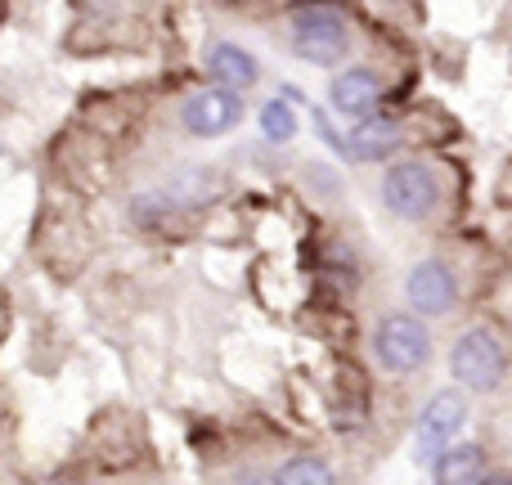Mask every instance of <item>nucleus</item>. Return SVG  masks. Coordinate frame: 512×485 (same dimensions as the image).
I'll list each match as a JSON object with an SVG mask.
<instances>
[{"label":"nucleus","instance_id":"nucleus-2","mask_svg":"<svg viewBox=\"0 0 512 485\" xmlns=\"http://www.w3.org/2000/svg\"><path fill=\"white\" fill-rule=\"evenodd\" d=\"M382 203L400 216V221H427L441 203V180L427 162H396L382 176Z\"/></svg>","mask_w":512,"mask_h":485},{"label":"nucleus","instance_id":"nucleus-5","mask_svg":"<svg viewBox=\"0 0 512 485\" xmlns=\"http://www.w3.org/2000/svg\"><path fill=\"white\" fill-rule=\"evenodd\" d=\"M468 423V400L459 391H441V396L427 400L423 418H418V454L423 459H441L454 445V436Z\"/></svg>","mask_w":512,"mask_h":485},{"label":"nucleus","instance_id":"nucleus-10","mask_svg":"<svg viewBox=\"0 0 512 485\" xmlns=\"http://www.w3.org/2000/svg\"><path fill=\"white\" fill-rule=\"evenodd\" d=\"M400 140H405L400 122H391V117H369V122H360L351 131L346 153H351V158H360V162H382L387 153L400 149Z\"/></svg>","mask_w":512,"mask_h":485},{"label":"nucleus","instance_id":"nucleus-3","mask_svg":"<svg viewBox=\"0 0 512 485\" xmlns=\"http://www.w3.org/2000/svg\"><path fill=\"white\" fill-rule=\"evenodd\" d=\"M373 351H378L382 369L414 373L432 360V333L418 315H387L373 328Z\"/></svg>","mask_w":512,"mask_h":485},{"label":"nucleus","instance_id":"nucleus-1","mask_svg":"<svg viewBox=\"0 0 512 485\" xmlns=\"http://www.w3.org/2000/svg\"><path fill=\"white\" fill-rule=\"evenodd\" d=\"M450 369L468 391H481V396H486V391H495L499 382H504L508 351L490 328H468L450 351Z\"/></svg>","mask_w":512,"mask_h":485},{"label":"nucleus","instance_id":"nucleus-6","mask_svg":"<svg viewBox=\"0 0 512 485\" xmlns=\"http://www.w3.org/2000/svg\"><path fill=\"white\" fill-rule=\"evenodd\" d=\"M243 117V104L239 95H230V90L212 86V90H198V95L185 99V108H180V122H185L189 135H198V140H216V135L234 131Z\"/></svg>","mask_w":512,"mask_h":485},{"label":"nucleus","instance_id":"nucleus-9","mask_svg":"<svg viewBox=\"0 0 512 485\" xmlns=\"http://www.w3.org/2000/svg\"><path fill=\"white\" fill-rule=\"evenodd\" d=\"M207 72L216 77V86L221 90H252L256 86V77H261V63L252 59L243 45H234V41H216L212 50H207Z\"/></svg>","mask_w":512,"mask_h":485},{"label":"nucleus","instance_id":"nucleus-12","mask_svg":"<svg viewBox=\"0 0 512 485\" xmlns=\"http://www.w3.org/2000/svg\"><path fill=\"white\" fill-rule=\"evenodd\" d=\"M274 485H337V477L324 459L297 454V459H288L279 472H274Z\"/></svg>","mask_w":512,"mask_h":485},{"label":"nucleus","instance_id":"nucleus-13","mask_svg":"<svg viewBox=\"0 0 512 485\" xmlns=\"http://www.w3.org/2000/svg\"><path fill=\"white\" fill-rule=\"evenodd\" d=\"M261 131H265V140H274V144H288L292 135H297V113H292V104H265L261 108Z\"/></svg>","mask_w":512,"mask_h":485},{"label":"nucleus","instance_id":"nucleus-7","mask_svg":"<svg viewBox=\"0 0 512 485\" xmlns=\"http://www.w3.org/2000/svg\"><path fill=\"white\" fill-rule=\"evenodd\" d=\"M405 297H409V306L423 310V315H450L454 301H459L454 270L445 261H418L405 279Z\"/></svg>","mask_w":512,"mask_h":485},{"label":"nucleus","instance_id":"nucleus-4","mask_svg":"<svg viewBox=\"0 0 512 485\" xmlns=\"http://www.w3.org/2000/svg\"><path fill=\"white\" fill-rule=\"evenodd\" d=\"M292 50L301 54L306 63H337L346 54V23L337 9H297L292 14Z\"/></svg>","mask_w":512,"mask_h":485},{"label":"nucleus","instance_id":"nucleus-14","mask_svg":"<svg viewBox=\"0 0 512 485\" xmlns=\"http://www.w3.org/2000/svg\"><path fill=\"white\" fill-rule=\"evenodd\" d=\"M481 485H512V477H504V472H490V477L481 481Z\"/></svg>","mask_w":512,"mask_h":485},{"label":"nucleus","instance_id":"nucleus-11","mask_svg":"<svg viewBox=\"0 0 512 485\" xmlns=\"http://www.w3.org/2000/svg\"><path fill=\"white\" fill-rule=\"evenodd\" d=\"M486 481V450L481 445H450L436 459V485H481Z\"/></svg>","mask_w":512,"mask_h":485},{"label":"nucleus","instance_id":"nucleus-8","mask_svg":"<svg viewBox=\"0 0 512 485\" xmlns=\"http://www.w3.org/2000/svg\"><path fill=\"white\" fill-rule=\"evenodd\" d=\"M328 95H333V108L342 117L369 122L373 108H378V99H382V77L378 72H369V68H351V72H342V77L333 81Z\"/></svg>","mask_w":512,"mask_h":485}]
</instances>
